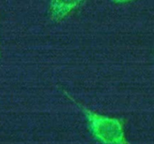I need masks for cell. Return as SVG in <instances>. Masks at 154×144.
I'll return each mask as SVG.
<instances>
[{"label": "cell", "mask_w": 154, "mask_h": 144, "mask_svg": "<svg viewBox=\"0 0 154 144\" xmlns=\"http://www.w3.org/2000/svg\"><path fill=\"white\" fill-rule=\"evenodd\" d=\"M93 136L103 144H128L122 123L117 118L83 109Z\"/></svg>", "instance_id": "6da1fadb"}, {"label": "cell", "mask_w": 154, "mask_h": 144, "mask_svg": "<svg viewBox=\"0 0 154 144\" xmlns=\"http://www.w3.org/2000/svg\"><path fill=\"white\" fill-rule=\"evenodd\" d=\"M84 0H51L49 13L52 21L60 22L66 18Z\"/></svg>", "instance_id": "7a4b0ae2"}, {"label": "cell", "mask_w": 154, "mask_h": 144, "mask_svg": "<svg viewBox=\"0 0 154 144\" xmlns=\"http://www.w3.org/2000/svg\"><path fill=\"white\" fill-rule=\"evenodd\" d=\"M114 2L116 3H128V2H131V1H134V0H113Z\"/></svg>", "instance_id": "3957f363"}, {"label": "cell", "mask_w": 154, "mask_h": 144, "mask_svg": "<svg viewBox=\"0 0 154 144\" xmlns=\"http://www.w3.org/2000/svg\"><path fill=\"white\" fill-rule=\"evenodd\" d=\"M0 58H1V47H0Z\"/></svg>", "instance_id": "277c9868"}]
</instances>
